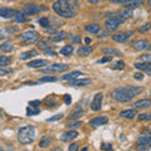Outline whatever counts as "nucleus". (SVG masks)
Returning a JSON list of instances; mask_svg holds the SVG:
<instances>
[{"label": "nucleus", "instance_id": "nucleus-60", "mask_svg": "<svg viewBox=\"0 0 151 151\" xmlns=\"http://www.w3.org/2000/svg\"><path fill=\"white\" fill-rule=\"evenodd\" d=\"M3 113H4V112H3L1 110H0V117H1V116H3Z\"/></svg>", "mask_w": 151, "mask_h": 151}, {"label": "nucleus", "instance_id": "nucleus-9", "mask_svg": "<svg viewBox=\"0 0 151 151\" xmlns=\"http://www.w3.org/2000/svg\"><path fill=\"white\" fill-rule=\"evenodd\" d=\"M132 48L136 50H149L150 49V42L146 39H139V40H132L131 42Z\"/></svg>", "mask_w": 151, "mask_h": 151}, {"label": "nucleus", "instance_id": "nucleus-59", "mask_svg": "<svg viewBox=\"0 0 151 151\" xmlns=\"http://www.w3.org/2000/svg\"><path fill=\"white\" fill-rule=\"evenodd\" d=\"M89 42H91V39H89V38H86V43L88 44V43H89Z\"/></svg>", "mask_w": 151, "mask_h": 151}, {"label": "nucleus", "instance_id": "nucleus-8", "mask_svg": "<svg viewBox=\"0 0 151 151\" xmlns=\"http://www.w3.org/2000/svg\"><path fill=\"white\" fill-rule=\"evenodd\" d=\"M67 69H68L67 64L54 63V64L48 65L47 68H42V72H44V73H60V72H64V70H67Z\"/></svg>", "mask_w": 151, "mask_h": 151}, {"label": "nucleus", "instance_id": "nucleus-36", "mask_svg": "<svg viewBox=\"0 0 151 151\" xmlns=\"http://www.w3.org/2000/svg\"><path fill=\"white\" fill-rule=\"evenodd\" d=\"M120 15H121V18L125 20V19L131 18L132 15H134V14H132V10H131V9H127V10H124V12H122V13L120 14Z\"/></svg>", "mask_w": 151, "mask_h": 151}, {"label": "nucleus", "instance_id": "nucleus-55", "mask_svg": "<svg viewBox=\"0 0 151 151\" xmlns=\"http://www.w3.org/2000/svg\"><path fill=\"white\" fill-rule=\"evenodd\" d=\"M45 32H47V33H55V29H54V28H48V27H45Z\"/></svg>", "mask_w": 151, "mask_h": 151}, {"label": "nucleus", "instance_id": "nucleus-26", "mask_svg": "<svg viewBox=\"0 0 151 151\" xmlns=\"http://www.w3.org/2000/svg\"><path fill=\"white\" fill-rule=\"evenodd\" d=\"M14 19H15L17 23H25V22H28V18L25 17V14L23 12H17L15 15H14Z\"/></svg>", "mask_w": 151, "mask_h": 151}, {"label": "nucleus", "instance_id": "nucleus-22", "mask_svg": "<svg viewBox=\"0 0 151 151\" xmlns=\"http://www.w3.org/2000/svg\"><path fill=\"white\" fill-rule=\"evenodd\" d=\"M102 53L106 54V55H111V57H121V52L119 49H115V48H103L102 49Z\"/></svg>", "mask_w": 151, "mask_h": 151}, {"label": "nucleus", "instance_id": "nucleus-11", "mask_svg": "<svg viewBox=\"0 0 151 151\" xmlns=\"http://www.w3.org/2000/svg\"><path fill=\"white\" fill-rule=\"evenodd\" d=\"M134 34L132 32H126V33H117V34L112 35V39L115 42H119V43H125L130 39V37Z\"/></svg>", "mask_w": 151, "mask_h": 151}, {"label": "nucleus", "instance_id": "nucleus-40", "mask_svg": "<svg viewBox=\"0 0 151 151\" xmlns=\"http://www.w3.org/2000/svg\"><path fill=\"white\" fill-rule=\"evenodd\" d=\"M111 68H112V69H117V70H120V69H124V68H125V63H124V62H122V60H121V62H117L115 65H112Z\"/></svg>", "mask_w": 151, "mask_h": 151}, {"label": "nucleus", "instance_id": "nucleus-18", "mask_svg": "<svg viewBox=\"0 0 151 151\" xmlns=\"http://www.w3.org/2000/svg\"><path fill=\"white\" fill-rule=\"evenodd\" d=\"M79 76H82V73L79 72V70H73V72H70V73L64 74L63 77H62V79H63V81H68V82H70V81H73V79H77Z\"/></svg>", "mask_w": 151, "mask_h": 151}, {"label": "nucleus", "instance_id": "nucleus-58", "mask_svg": "<svg viewBox=\"0 0 151 151\" xmlns=\"http://www.w3.org/2000/svg\"><path fill=\"white\" fill-rule=\"evenodd\" d=\"M110 1H112V3H120V0H110Z\"/></svg>", "mask_w": 151, "mask_h": 151}, {"label": "nucleus", "instance_id": "nucleus-4", "mask_svg": "<svg viewBox=\"0 0 151 151\" xmlns=\"http://www.w3.org/2000/svg\"><path fill=\"white\" fill-rule=\"evenodd\" d=\"M151 134L147 131L142 132L139 137L137 145H136V149L137 150H144V151H149L151 150Z\"/></svg>", "mask_w": 151, "mask_h": 151}, {"label": "nucleus", "instance_id": "nucleus-34", "mask_svg": "<svg viewBox=\"0 0 151 151\" xmlns=\"http://www.w3.org/2000/svg\"><path fill=\"white\" fill-rule=\"evenodd\" d=\"M73 52V47L72 45H64L62 49H60V54L62 55H70Z\"/></svg>", "mask_w": 151, "mask_h": 151}, {"label": "nucleus", "instance_id": "nucleus-17", "mask_svg": "<svg viewBox=\"0 0 151 151\" xmlns=\"http://www.w3.org/2000/svg\"><path fill=\"white\" fill-rule=\"evenodd\" d=\"M48 62L44 59H35V60H32V62L28 63V67L29 68H42L43 65H47Z\"/></svg>", "mask_w": 151, "mask_h": 151}, {"label": "nucleus", "instance_id": "nucleus-10", "mask_svg": "<svg viewBox=\"0 0 151 151\" xmlns=\"http://www.w3.org/2000/svg\"><path fill=\"white\" fill-rule=\"evenodd\" d=\"M102 101H103V94L102 93H97L94 96L93 101L91 102V110L92 111H100L101 110V106H102Z\"/></svg>", "mask_w": 151, "mask_h": 151}, {"label": "nucleus", "instance_id": "nucleus-45", "mask_svg": "<svg viewBox=\"0 0 151 151\" xmlns=\"http://www.w3.org/2000/svg\"><path fill=\"white\" fill-rule=\"evenodd\" d=\"M69 39H70V42H72V43H81V38L77 37V35H70Z\"/></svg>", "mask_w": 151, "mask_h": 151}, {"label": "nucleus", "instance_id": "nucleus-30", "mask_svg": "<svg viewBox=\"0 0 151 151\" xmlns=\"http://www.w3.org/2000/svg\"><path fill=\"white\" fill-rule=\"evenodd\" d=\"M86 32H88V33H98L100 32V25L96 24V23H93V24H88V25H86Z\"/></svg>", "mask_w": 151, "mask_h": 151}, {"label": "nucleus", "instance_id": "nucleus-39", "mask_svg": "<svg viewBox=\"0 0 151 151\" xmlns=\"http://www.w3.org/2000/svg\"><path fill=\"white\" fill-rule=\"evenodd\" d=\"M38 23L42 25V27H48L49 25V20H48V18H40L39 20H38Z\"/></svg>", "mask_w": 151, "mask_h": 151}, {"label": "nucleus", "instance_id": "nucleus-52", "mask_svg": "<svg viewBox=\"0 0 151 151\" xmlns=\"http://www.w3.org/2000/svg\"><path fill=\"white\" fill-rule=\"evenodd\" d=\"M150 60H151V55L150 54H145L142 57V62H150Z\"/></svg>", "mask_w": 151, "mask_h": 151}, {"label": "nucleus", "instance_id": "nucleus-16", "mask_svg": "<svg viewBox=\"0 0 151 151\" xmlns=\"http://www.w3.org/2000/svg\"><path fill=\"white\" fill-rule=\"evenodd\" d=\"M135 68H137V69H141V70H146V73L147 74H151V62H136L135 64Z\"/></svg>", "mask_w": 151, "mask_h": 151}, {"label": "nucleus", "instance_id": "nucleus-27", "mask_svg": "<svg viewBox=\"0 0 151 151\" xmlns=\"http://www.w3.org/2000/svg\"><path fill=\"white\" fill-rule=\"evenodd\" d=\"M82 115H83V110H82L81 107H77V108H76V110L69 115V119H70V120H77V119H79V117H81Z\"/></svg>", "mask_w": 151, "mask_h": 151}, {"label": "nucleus", "instance_id": "nucleus-14", "mask_svg": "<svg viewBox=\"0 0 151 151\" xmlns=\"http://www.w3.org/2000/svg\"><path fill=\"white\" fill-rule=\"evenodd\" d=\"M108 122V119L106 116H100V117H96V119H93L89 121V126L92 127H98V126H102Z\"/></svg>", "mask_w": 151, "mask_h": 151}, {"label": "nucleus", "instance_id": "nucleus-53", "mask_svg": "<svg viewBox=\"0 0 151 151\" xmlns=\"http://www.w3.org/2000/svg\"><path fill=\"white\" fill-rule=\"evenodd\" d=\"M12 72H13L12 69H0V76L6 74V73H12Z\"/></svg>", "mask_w": 151, "mask_h": 151}, {"label": "nucleus", "instance_id": "nucleus-20", "mask_svg": "<svg viewBox=\"0 0 151 151\" xmlns=\"http://www.w3.org/2000/svg\"><path fill=\"white\" fill-rule=\"evenodd\" d=\"M38 48H39L40 50H43V52H47V50L52 49V45H50L48 39H40L39 42H38Z\"/></svg>", "mask_w": 151, "mask_h": 151}, {"label": "nucleus", "instance_id": "nucleus-38", "mask_svg": "<svg viewBox=\"0 0 151 151\" xmlns=\"http://www.w3.org/2000/svg\"><path fill=\"white\" fill-rule=\"evenodd\" d=\"M139 120L140 121H150L151 120V115H149V113H140Z\"/></svg>", "mask_w": 151, "mask_h": 151}, {"label": "nucleus", "instance_id": "nucleus-1", "mask_svg": "<svg viewBox=\"0 0 151 151\" xmlns=\"http://www.w3.org/2000/svg\"><path fill=\"white\" fill-rule=\"evenodd\" d=\"M142 92V87H135V86H125L116 88L111 92V98L117 102H129L135 96Z\"/></svg>", "mask_w": 151, "mask_h": 151}, {"label": "nucleus", "instance_id": "nucleus-49", "mask_svg": "<svg viewBox=\"0 0 151 151\" xmlns=\"http://www.w3.org/2000/svg\"><path fill=\"white\" fill-rule=\"evenodd\" d=\"M101 149L102 150H112V145L111 144H102Z\"/></svg>", "mask_w": 151, "mask_h": 151}, {"label": "nucleus", "instance_id": "nucleus-28", "mask_svg": "<svg viewBox=\"0 0 151 151\" xmlns=\"http://www.w3.org/2000/svg\"><path fill=\"white\" fill-rule=\"evenodd\" d=\"M144 4V0H131V1L127 3V8L129 9H135V8H139L140 5Z\"/></svg>", "mask_w": 151, "mask_h": 151}, {"label": "nucleus", "instance_id": "nucleus-21", "mask_svg": "<svg viewBox=\"0 0 151 151\" xmlns=\"http://www.w3.org/2000/svg\"><path fill=\"white\" fill-rule=\"evenodd\" d=\"M50 144H52V137H50V136H48V135H44L43 137L40 139V141H39V147L47 149L48 146H50Z\"/></svg>", "mask_w": 151, "mask_h": 151}, {"label": "nucleus", "instance_id": "nucleus-46", "mask_svg": "<svg viewBox=\"0 0 151 151\" xmlns=\"http://www.w3.org/2000/svg\"><path fill=\"white\" fill-rule=\"evenodd\" d=\"M149 29H150V24L147 23V24H145L144 27H140V28H139V32H140V33H146Z\"/></svg>", "mask_w": 151, "mask_h": 151}, {"label": "nucleus", "instance_id": "nucleus-33", "mask_svg": "<svg viewBox=\"0 0 151 151\" xmlns=\"http://www.w3.org/2000/svg\"><path fill=\"white\" fill-rule=\"evenodd\" d=\"M0 49H1L3 52H12L13 45L10 43V40H6V42H4L3 44H0Z\"/></svg>", "mask_w": 151, "mask_h": 151}, {"label": "nucleus", "instance_id": "nucleus-41", "mask_svg": "<svg viewBox=\"0 0 151 151\" xmlns=\"http://www.w3.org/2000/svg\"><path fill=\"white\" fill-rule=\"evenodd\" d=\"M65 1H67L69 5L74 9V10H77V9H78V1H77V0H65Z\"/></svg>", "mask_w": 151, "mask_h": 151}, {"label": "nucleus", "instance_id": "nucleus-29", "mask_svg": "<svg viewBox=\"0 0 151 151\" xmlns=\"http://www.w3.org/2000/svg\"><path fill=\"white\" fill-rule=\"evenodd\" d=\"M45 103H47V106H48V107H52V108L58 107V101H57L53 96H50V97L47 98V100H45Z\"/></svg>", "mask_w": 151, "mask_h": 151}, {"label": "nucleus", "instance_id": "nucleus-44", "mask_svg": "<svg viewBox=\"0 0 151 151\" xmlns=\"http://www.w3.org/2000/svg\"><path fill=\"white\" fill-rule=\"evenodd\" d=\"M5 32L9 33V34H14V33H18L19 29L17 27H9V28H6V29H5Z\"/></svg>", "mask_w": 151, "mask_h": 151}, {"label": "nucleus", "instance_id": "nucleus-57", "mask_svg": "<svg viewBox=\"0 0 151 151\" xmlns=\"http://www.w3.org/2000/svg\"><path fill=\"white\" fill-rule=\"evenodd\" d=\"M129 1H131V0H120V3H121V4H127Z\"/></svg>", "mask_w": 151, "mask_h": 151}, {"label": "nucleus", "instance_id": "nucleus-15", "mask_svg": "<svg viewBox=\"0 0 151 151\" xmlns=\"http://www.w3.org/2000/svg\"><path fill=\"white\" fill-rule=\"evenodd\" d=\"M78 136V132L77 131H68V132H64L63 135H60V140L63 141V142H69V141L74 140L76 137Z\"/></svg>", "mask_w": 151, "mask_h": 151}, {"label": "nucleus", "instance_id": "nucleus-61", "mask_svg": "<svg viewBox=\"0 0 151 151\" xmlns=\"http://www.w3.org/2000/svg\"><path fill=\"white\" fill-rule=\"evenodd\" d=\"M1 150H3V147H0V151H1Z\"/></svg>", "mask_w": 151, "mask_h": 151}, {"label": "nucleus", "instance_id": "nucleus-23", "mask_svg": "<svg viewBox=\"0 0 151 151\" xmlns=\"http://www.w3.org/2000/svg\"><path fill=\"white\" fill-rule=\"evenodd\" d=\"M92 50H93L92 47H89V45H83V47H81V48L77 50V53H78L79 55H82V57H86V55H88V54H91Z\"/></svg>", "mask_w": 151, "mask_h": 151}, {"label": "nucleus", "instance_id": "nucleus-43", "mask_svg": "<svg viewBox=\"0 0 151 151\" xmlns=\"http://www.w3.org/2000/svg\"><path fill=\"white\" fill-rule=\"evenodd\" d=\"M82 125V122H79V121H76V122H72V124H68L67 127L70 130V129H76V127H79Z\"/></svg>", "mask_w": 151, "mask_h": 151}, {"label": "nucleus", "instance_id": "nucleus-50", "mask_svg": "<svg viewBox=\"0 0 151 151\" xmlns=\"http://www.w3.org/2000/svg\"><path fill=\"white\" fill-rule=\"evenodd\" d=\"M69 151H76V150H78V144H70V146L68 147Z\"/></svg>", "mask_w": 151, "mask_h": 151}, {"label": "nucleus", "instance_id": "nucleus-31", "mask_svg": "<svg viewBox=\"0 0 151 151\" xmlns=\"http://www.w3.org/2000/svg\"><path fill=\"white\" fill-rule=\"evenodd\" d=\"M40 113V108H38L35 106V108H33V106H29L27 108V115L28 116H35V115H39Z\"/></svg>", "mask_w": 151, "mask_h": 151}, {"label": "nucleus", "instance_id": "nucleus-7", "mask_svg": "<svg viewBox=\"0 0 151 151\" xmlns=\"http://www.w3.org/2000/svg\"><path fill=\"white\" fill-rule=\"evenodd\" d=\"M124 23V19L121 15H112L106 20V29L107 30H115L117 27Z\"/></svg>", "mask_w": 151, "mask_h": 151}, {"label": "nucleus", "instance_id": "nucleus-13", "mask_svg": "<svg viewBox=\"0 0 151 151\" xmlns=\"http://www.w3.org/2000/svg\"><path fill=\"white\" fill-rule=\"evenodd\" d=\"M92 83V81L89 78H82V79H73L70 81L69 84L70 86H74V87H86V86H89Z\"/></svg>", "mask_w": 151, "mask_h": 151}, {"label": "nucleus", "instance_id": "nucleus-24", "mask_svg": "<svg viewBox=\"0 0 151 151\" xmlns=\"http://www.w3.org/2000/svg\"><path fill=\"white\" fill-rule=\"evenodd\" d=\"M150 106H151L150 100H140V101L134 103V107L135 108H149Z\"/></svg>", "mask_w": 151, "mask_h": 151}, {"label": "nucleus", "instance_id": "nucleus-54", "mask_svg": "<svg viewBox=\"0 0 151 151\" xmlns=\"http://www.w3.org/2000/svg\"><path fill=\"white\" fill-rule=\"evenodd\" d=\"M35 105H40V101H39V100H35V101H30V102H29V106L35 107Z\"/></svg>", "mask_w": 151, "mask_h": 151}, {"label": "nucleus", "instance_id": "nucleus-5", "mask_svg": "<svg viewBox=\"0 0 151 151\" xmlns=\"http://www.w3.org/2000/svg\"><path fill=\"white\" fill-rule=\"evenodd\" d=\"M43 10H45L44 6H40L34 3H28L25 5H23V9H22V12L24 13L25 15H35V14L43 12Z\"/></svg>", "mask_w": 151, "mask_h": 151}, {"label": "nucleus", "instance_id": "nucleus-32", "mask_svg": "<svg viewBox=\"0 0 151 151\" xmlns=\"http://www.w3.org/2000/svg\"><path fill=\"white\" fill-rule=\"evenodd\" d=\"M38 53H37V50H28V52H24L23 54H20V59H29V58H32V57H34V55H37Z\"/></svg>", "mask_w": 151, "mask_h": 151}, {"label": "nucleus", "instance_id": "nucleus-3", "mask_svg": "<svg viewBox=\"0 0 151 151\" xmlns=\"http://www.w3.org/2000/svg\"><path fill=\"white\" fill-rule=\"evenodd\" d=\"M35 140V129L33 126L22 127L18 131V141L22 145H29L33 144Z\"/></svg>", "mask_w": 151, "mask_h": 151}, {"label": "nucleus", "instance_id": "nucleus-12", "mask_svg": "<svg viewBox=\"0 0 151 151\" xmlns=\"http://www.w3.org/2000/svg\"><path fill=\"white\" fill-rule=\"evenodd\" d=\"M17 10H14V9L12 8H0V17L4 18V19H12L14 18V15H15Z\"/></svg>", "mask_w": 151, "mask_h": 151}, {"label": "nucleus", "instance_id": "nucleus-42", "mask_svg": "<svg viewBox=\"0 0 151 151\" xmlns=\"http://www.w3.org/2000/svg\"><path fill=\"white\" fill-rule=\"evenodd\" d=\"M63 117V113H58V115H55V116H53V117H49L48 120V122H53V121H58V120H60Z\"/></svg>", "mask_w": 151, "mask_h": 151}, {"label": "nucleus", "instance_id": "nucleus-51", "mask_svg": "<svg viewBox=\"0 0 151 151\" xmlns=\"http://www.w3.org/2000/svg\"><path fill=\"white\" fill-rule=\"evenodd\" d=\"M64 101L67 105H70V102H72V98H70L69 94H64Z\"/></svg>", "mask_w": 151, "mask_h": 151}, {"label": "nucleus", "instance_id": "nucleus-19", "mask_svg": "<svg viewBox=\"0 0 151 151\" xmlns=\"http://www.w3.org/2000/svg\"><path fill=\"white\" fill-rule=\"evenodd\" d=\"M67 38V33L65 32H57V33H53L50 37V40L52 42H60V40H64Z\"/></svg>", "mask_w": 151, "mask_h": 151}, {"label": "nucleus", "instance_id": "nucleus-2", "mask_svg": "<svg viewBox=\"0 0 151 151\" xmlns=\"http://www.w3.org/2000/svg\"><path fill=\"white\" fill-rule=\"evenodd\" d=\"M53 10L62 18H74L76 17V10L65 0H57V1H54Z\"/></svg>", "mask_w": 151, "mask_h": 151}, {"label": "nucleus", "instance_id": "nucleus-47", "mask_svg": "<svg viewBox=\"0 0 151 151\" xmlns=\"http://www.w3.org/2000/svg\"><path fill=\"white\" fill-rule=\"evenodd\" d=\"M134 78L136 79V81H142V79H144V74L141 72H137V73L134 74Z\"/></svg>", "mask_w": 151, "mask_h": 151}, {"label": "nucleus", "instance_id": "nucleus-37", "mask_svg": "<svg viewBox=\"0 0 151 151\" xmlns=\"http://www.w3.org/2000/svg\"><path fill=\"white\" fill-rule=\"evenodd\" d=\"M57 78L55 77H50V76H48V77H43L39 79V83H44V82H55Z\"/></svg>", "mask_w": 151, "mask_h": 151}, {"label": "nucleus", "instance_id": "nucleus-25", "mask_svg": "<svg viewBox=\"0 0 151 151\" xmlns=\"http://www.w3.org/2000/svg\"><path fill=\"white\" fill-rule=\"evenodd\" d=\"M121 117H124V119H129V120H132L134 117L136 116V111L135 110H126V111H122L120 113Z\"/></svg>", "mask_w": 151, "mask_h": 151}, {"label": "nucleus", "instance_id": "nucleus-56", "mask_svg": "<svg viewBox=\"0 0 151 151\" xmlns=\"http://www.w3.org/2000/svg\"><path fill=\"white\" fill-rule=\"evenodd\" d=\"M100 1H101V0H88V3H91V4H97Z\"/></svg>", "mask_w": 151, "mask_h": 151}, {"label": "nucleus", "instance_id": "nucleus-35", "mask_svg": "<svg viewBox=\"0 0 151 151\" xmlns=\"http://www.w3.org/2000/svg\"><path fill=\"white\" fill-rule=\"evenodd\" d=\"M10 60H12V58L8 57V55L0 57V67H5V65H8L9 63H10Z\"/></svg>", "mask_w": 151, "mask_h": 151}, {"label": "nucleus", "instance_id": "nucleus-6", "mask_svg": "<svg viewBox=\"0 0 151 151\" xmlns=\"http://www.w3.org/2000/svg\"><path fill=\"white\" fill-rule=\"evenodd\" d=\"M38 38H39V34H38L35 30H28V32L19 35V39H20L22 42H24V43H27V44L35 43V42L38 40Z\"/></svg>", "mask_w": 151, "mask_h": 151}, {"label": "nucleus", "instance_id": "nucleus-48", "mask_svg": "<svg viewBox=\"0 0 151 151\" xmlns=\"http://www.w3.org/2000/svg\"><path fill=\"white\" fill-rule=\"evenodd\" d=\"M111 59H112V57L111 55H107V57H105V58H102V59L98 60V63H106V62H110Z\"/></svg>", "mask_w": 151, "mask_h": 151}]
</instances>
